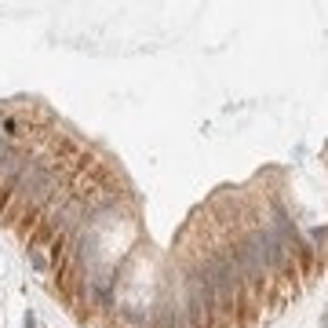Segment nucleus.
<instances>
[{
    "label": "nucleus",
    "instance_id": "1",
    "mask_svg": "<svg viewBox=\"0 0 328 328\" xmlns=\"http://www.w3.org/2000/svg\"><path fill=\"white\" fill-rule=\"evenodd\" d=\"M26 328H37V317L33 314H26Z\"/></svg>",
    "mask_w": 328,
    "mask_h": 328
},
{
    "label": "nucleus",
    "instance_id": "2",
    "mask_svg": "<svg viewBox=\"0 0 328 328\" xmlns=\"http://www.w3.org/2000/svg\"><path fill=\"white\" fill-rule=\"evenodd\" d=\"M324 328H328V317H324Z\"/></svg>",
    "mask_w": 328,
    "mask_h": 328
}]
</instances>
